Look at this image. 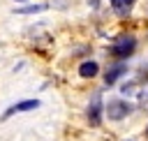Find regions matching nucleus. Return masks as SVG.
<instances>
[{
    "mask_svg": "<svg viewBox=\"0 0 148 141\" xmlns=\"http://www.w3.org/2000/svg\"><path fill=\"white\" fill-rule=\"evenodd\" d=\"M134 51H136V37H134V35H120V37H116L113 44L109 46V53H111L113 58H118V60L130 58Z\"/></svg>",
    "mask_w": 148,
    "mask_h": 141,
    "instance_id": "obj_1",
    "label": "nucleus"
},
{
    "mask_svg": "<svg viewBox=\"0 0 148 141\" xmlns=\"http://www.w3.org/2000/svg\"><path fill=\"white\" fill-rule=\"evenodd\" d=\"M132 111H134V104H130V102H125V99H118V97H113V99H109V102L104 104V116H106L109 120H123V118H127Z\"/></svg>",
    "mask_w": 148,
    "mask_h": 141,
    "instance_id": "obj_2",
    "label": "nucleus"
},
{
    "mask_svg": "<svg viewBox=\"0 0 148 141\" xmlns=\"http://www.w3.org/2000/svg\"><path fill=\"white\" fill-rule=\"evenodd\" d=\"M86 118L92 127H99L102 120H104V102H102V95L99 92H92L90 102H88V109H86Z\"/></svg>",
    "mask_w": 148,
    "mask_h": 141,
    "instance_id": "obj_3",
    "label": "nucleus"
},
{
    "mask_svg": "<svg viewBox=\"0 0 148 141\" xmlns=\"http://www.w3.org/2000/svg\"><path fill=\"white\" fill-rule=\"evenodd\" d=\"M39 99H35V97H30V99H21V102H16V104H12V106H7L5 109V113H2V120H7V118H12V116H16V113H28V111H35V109H39Z\"/></svg>",
    "mask_w": 148,
    "mask_h": 141,
    "instance_id": "obj_4",
    "label": "nucleus"
},
{
    "mask_svg": "<svg viewBox=\"0 0 148 141\" xmlns=\"http://www.w3.org/2000/svg\"><path fill=\"white\" fill-rule=\"evenodd\" d=\"M127 74V65L125 62H111L109 67H106V74H104V83L106 86H113L120 76H125Z\"/></svg>",
    "mask_w": 148,
    "mask_h": 141,
    "instance_id": "obj_5",
    "label": "nucleus"
},
{
    "mask_svg": "<svg viewBox=\"0 0 148 141\" xmlns=\"http://www.w3.org/2000/svg\"><path fill=\"white\" fill-rule=\"evenodd\" d=\"M97 74H99V65L95 60H83L79 65V76L81 79H95Z\"/></svg>",
    "mask_w": 148,
    "mask_h": 141,
    "instance_id": "obj_6",
    "label": "nucleus"
},
{
    "mask_svg": "<svg viewBox=\"0 0 148 141\" xmlns=\"http://www.w3.org/2000/svg\"><path fill=\"white\" fill-rule=\"evenodd\" d=\"M46 9H49L46 2H28V5L16 7L14 14H42V12H46Z\"/></svg>",
    "mask_w": 148,
    "mask_h": 141,
    "instance_id": "obj_7",
    "label": "nucleus"
},
{
    "mask_svg": "<svg viewBox=\"0 0 148 141\" xmlns=\"http://www.w3.org/2000/svg\"><path fill=\"white\" fill-rule=\"evenodd\" d=\"M134 7V0H111V9L118 14V16H127Z\"/></svg>",
    "mask_w": 148,
    "mask_h": 141,
    "instance_id": "obj_8",
    "label": "nucleus"
},
{
    "mask_svg": "<svg viewBox=\"0 0 148 141\" xmlns=\"http://www.w3.org/2000/svg\"><path fill=\"white\" fill-rule=\"evenodd\" d=\"M14 2H28V0H14Z\"/></svg>",
    "mask_w": 148,
    "mask_h": 141,
    "instance_id": "obj_9",
    "label": "nucleus"
},
{
    "mask_svg": "<svg viewBox=\"0 0 148 141\" xmlns=\"http://www.w3.org/2000/svg\"><path fill=\"white\" fill-rule=\"evenodd\" d=\"M127 141H134V139H127Z\"/></svg>",
    "mask_w": 148,
    "mask_h": 141,
    "instance_id": "obj_10",
    "label": "nucleus"
},
{
    "mask_svg": "<svg viewBox=\"0 0 148 141\" xmlns=\"http://www.w3.org/2000/svg\"><path fill=\"white\" fill-rule=\"evenodd\" d=\"M146 134H148V129H146Z\"/></svg>",
    "mask_w": 148,
    "mask_h": 141,
    "instance_id": "obj_11",
    "label": "nucleus"
}]
</instances>
